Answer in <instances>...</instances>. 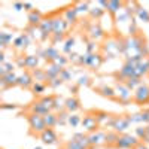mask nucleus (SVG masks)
<instances>
[{"mask_svg":"<svg viewBox=\"0 0 149 149\" xmlns=\"http://www.w3.org/2000/svg\"><path fill=\"white\" fill-rule=\"evenodd\" d=\"M137 95H139V97H137V100H139V102H142V97H143V102H146L148 98H149V90L146 88V86H140Z\"/></svg>","mask_w":149,"mask_h":149,"instance_id":"nucleus-3","label":"nucleus"},{"mask_svg":"<svg viewBox=\"0 0 149 149\" xmlns=\"http://www.w3.org/2000/svg\"><path fill=\"white\" fill-rule=\"evenodd\" d=\"M136 143V139L130 137V136H124V137H118V146H122V148H125V146H133Z\"/></svg>","mask_w":149,"mask_h":149,"instance_id":"nucleus-2","label":"nucleus"},{"mask_svg":"<svg viewBox=\"0 0 149 149\" xmlns=\"http://www.w3.org/2000/svg\"><path fill=\"white\" fill-rule=\"evenodd\" d=\"M42 140H43L45 143H54V142L57 140V136H55V133H54L51 128H48V130H45V131L42 133Z\"/></svg>","mask_w":149,"mask_h":149,"instance_id":"nucleus-1","label":"nucleus"},{"mask_svg":"<svg viewBox=\"0 0 149 149\" xmlns=\"http://www.w3.org/2000/svg\"><path fill=\"white\" fill-rule=\"evenodd\" d=\"M66 106H67L69 110H76V109L79 107V106H78V102L74 100V98H73V100H72V98H70V100H67V102H66Z\"/></svg>","mask_w":149,"mask_h":149,"instance_id":"nucleus-5","label":"nucleus"},{"mask_svg":"<svg viewBox=\"0 0 149 149\" xmlns=\"http://www.w3.org/2000/svg\"><path fill=\"white\" fill-rule=\"evenodd\" d=\"M43 121H45V125L48 124L49 127H52L54 124H55V121H57V118H55L54 115H45V116H43Z\"/></svg>","mask_w":149,"mask_h":149,"instance_id":"nucleus-4","label":"nucleus"}]
</instances>
